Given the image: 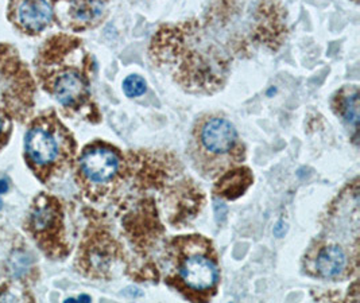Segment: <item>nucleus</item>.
I'll return each instance as SVG.
<instances>
[{"instance_id":"1","label":"nucleus","mask_w":360,"mask_h":303,"mask_svg":"<svg viewBox=\"0 0 360 303\" xmlns=\"http://www.w3.org/2000/svg\"><path fill=\"white\" fill-rule=\"evenodd\" d=\"M196 142L200 151H204L211 158H224L238 148L239 138L227 119L213 116L198 126Z\"/></svg>"},{"instance_id":"2","label":"nucleus","mask_w":360,"mask_h":303,"mask_svg":"<svg viewBox=\"0 0 360 303\" xmlns=\"http://www.w3.org/2000/svg\"><path fill=\"white\" fill-rule=\"evenodd\" d=\"M25 150L29 160L37 166L46 167L56 163L63 153L58 129L45 124H35L26 134Z\"/></svg>"},{"instance_id":"5","label":"nucleus","mask_w":360,"mask_h":303,"mask_svg":"<svg viewBox=\"0 0 360 303\" xmlns=\"http://www.w3.org/2000/svg\"><path fill=\"white\" fill-rule=\"evenodd\" d=\"M14 15L25 32L35 34L53 22L54 11L48 0H13Z\"/></svg>"},{"instance_id":"12","label":"nucleus","mask_w":360,"mask_h":303,"mask_svg":"<svg viewBox=\"0 0 360 303\" xmlns=\"http://www.w3.org/2000/svg\"><path fill=\"white\" fill-rule=\"evenodd\" d=\"M214 210H216V217L217 220L221 217V220L226 217L227 214V207L223 202H214Z\"/></svg>"},{"instance_id":"11","label":"nucleus","mask_w":360,"mask_h":303,"mask_svg":"<svg viewBox=\"0 0 360 303\" xmlns=\"http://www.w3.org/2000/svg\"><path fill=\"white\" fill-rule=\"evenodd\" d=\"M123 91L127 97L142 96L146 92V81L138 75H131L123 81Z\"/></svg>"},{"instance_id":"6","label":"nucleus","mask_w":360,"mask_h":303,"mask_svg":"<svg viewBox=\"0 0 360 303\" xmlns=\"http://www.w3.org/2000/svg\"><path fill=\"white\" fill-rule=\"evenodd\" d=\"M180 276L188 288L196 291H207L217 282V269L210 257L195 254L184 260Z\"/></svg>"},{"instance_id":"14","label":"nucleus","mask_w":360,"mask_h":303,"mask_svg":"<svg viewBox=\"0 0 360 303\" xmlns=\"http://www.w3.org/2000/svg\"><path fill=\"white\" fill-rule=\"evenodd\" d=\"M4 128H6V119H4V116L0 113V139H1V136H3V134H4Z\"/></svg>"},{"instance_id":"4","label":"nucleus","mask_w":360,"mask_h":303,"mask_svg":"<svg viewBox=\"0 0 360 303\" xmlns=\"http://www.w3.org/2000/svg\"><path fill=\"white\" fill-rule=\"evenodd\" d=\"M119 157L111 148L94 146L84 151L80 169L84 176L96 183L111 181L119 170Z\"/></svg>"},{"instance_id":"7","label":"nucleus","mask_w":360,"mask_h":303,"mask_svg":"<svg viewBox=\"0 0 360 303\" xmlns=\"http://www.w3.org/2000/svg\"><path fill=\"white\" fill-rule=\"evenodd\" d=\"M345 264H347V256L340 247L324 248L316 262L319 273L328 279L338 278L344 271Z\"/></svg>"},{"instance_id":"3","label":"nucleus","mask_w":360,"mask_h":303,"mask_svg":"<svg viewBox=\"0 0 360 303\" xmlns=\"http://www.w3.org/2000/svg\"><path fill=\"white\" fill-rule=\"evenodd\" d=\"M51 94L63 107L79 108L89 96V88L80 70L66 67L51 82Z\"/></svg>"},{"instance_id":"8","label":"nucleus","mask_w":360,"mask_h":303,"mask_svg":"<svg viewBox=\"0 0 360 303\" xmlns=\"http://www.w3.org/2000/svg\"><path fill=\"white\" fill-rule=\"evenodd\" d=\"M107 0H68L69 14L79 23H92L103 14Z\"/></svg>"},{"instance_id":"10","label":"nucleus","mask_w":360,"mask_h":303,"mask_svg":"<svg viewBox=\"0 0 360 303\" xmlns=\"http://www.w3.org/2000/svg\"><path fill=\"white\" fill-rule=\"evenodd\" d=\"M56 223V212L50 205H38L34 209L32 225L34 231L45 232Z\"/></svg>"},{"instance_id":"13","label":"nucleus","mask_w":360,"mask_h":303,"mask_svg":"<svg viewBox=\"0 0 360 303\" xmlns=\"http://www.w3.org/2000/svg\"><path fill=\"white\" fill-rule=\"evenodd\" d=\"M8 191V181L7 179H0V194Z\"/></svg>"},{"instance_id":"15","label":"nucleus","mask_w":360,"mask_h":303,"mask_svg":"<svg viewBox=\"0 0 360 303\" xmlns=\"http://www.w3.org/2000/svg\"><path fill=\"white\" fill-rule=\"evenodd\" d=\"M0 207H1V201H0Z\"/></svg>"},{"instance_id":"9","label":"nucleus","mask_w":360,"mask_h":303,"mask_svg":"<svg viewBox=\"0 0 360 303\" xmlns=\"http://www.w3.org/2000/svg\"><path fill=\"white\" fill-rule=\"evenodd\" d=\"M340 112L344 119L352 124L354 127H358L359 122V94L358 88L349 89V92L340 100Z\"/></svg>"}]
</instances>
